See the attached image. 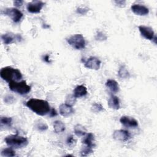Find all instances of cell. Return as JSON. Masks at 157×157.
I'll return each mask as SVG.
<instances>
[{"mask_svg": "<svg viewBox=\"0 0 157 157\" xmlns=\"http://www.w3.org/2000/svg\"><path fill=\"white\" fill-rule=\"evenodd\" d=\"M0 76L2 80L8 83L11 81H20L23 78L20 70L11 66L2 67L0 71Z\"/></svg>", "mask_w": 157, "mask_h": 157, "instance_id": "2", "label": "cell"}, {"mask_svg": "<svg viewBox=\"0 0 157 157\" xmlns=\"http://www.w3.org/2000/svg\"><path fill=\"white\" fill-rule=\"evenodd\" d=\"M45 3L41 1H33L27 4V10L31 13H38L40 12Z\"/></svg>", "mask_w": 157, "mask_h": 157, "instance_id": "10", "label": "cell"}, {"mask_svg": "<svg viewBox=\"0 0 157 157\" xmlns=\"http://www.w3.org/2000/svg\"><path fill=\"white\" fill-rule=\"evenodd\" d=\"M105 86L109 90L113 93L118 92L120 86L118 82L113 79H108L105 82Z\"/></svg>", "mask_w": 157, "mask_h": 157, "instance_id": "18", "label": "cell"}, {"mask_svg": "<svg viewBox=\"0 0 157 157\" xmlns=\"http://www.w3.org/2000/svg\"><path fill=\"white\" fill-rule=\"evenodd\" d=\"M42 59H43L44 61L45 62V63H51V61H50V56L48 55H44L43 57H42Z\"/></svg>", "mask_w": 157, "mask_h": 157, "instance_id": "35", "label": "cell"}, {"mask_svg": "<svg viewBox=\"0 0 157 157\" xmlns=\"http://www.w3.org/2000/svg\"><path fill=\"white\" fill-rule=\"evenodd\" d=\"M76 99L77 98L73 94H69L66 97L65 103L69 105L72 106L76 102Z\"/></svg>", "mask_w": 157, "mask_h": 157, "instance_id": "27", "label": "cell"}, {"mask_svg": "<svg viewBox=\"0 0 157 157\" xmlns=\"http://www.w3.org/2000/svg\"><path fill=\"white\" fill-rule=\"evenodd\" d=\"M1 13L9 17L14 23H18L22 18L23 13L15 7H9L1 11Z\"/></svg>", "mask_w": 157, "mask_h": 157, "instance_id": "6", "label": "cell"}, {"mask_svg": "<svg viewBox=\"0 0 157 157\" xmlns=\"http://www.w3.org/2000/svg\"><path fill=\"white\" fill-rule=\"evenodd\" d=\"M131 9L134 14L139 16H145L149 13V9L146 6L139 4H132L131 7Z\"/></svg>", "mask_w": 157, "mask_h": 157, "instance_id": "12", "label": "cell"}, {"mask_svg": "<svg viewBox=\"0 0 157 157\" xmlns=\"http://www.w3.org/2000/svg\"><path fill=\"white\" fill-rule=\"evenodd\" d=\"M116 6L119 7H124L126 6V1L124 0H116L114 1Z\"/></svg>", "mask_w": 157, "mask_h": 157, "instance_id": "32", "label": "cell"}, {"mask_svg": "<svg viewBox=\"0 0 157 157\" xmlns=\"http://www.w3.org/2000/svg\"><path fill=\"white\" fill-rule=\"evenodd\" d=\"M1 39L4 44L9 45L15 42V41L20 42L22 40V37L18 34L7 33L1 36Z\"/></svg>", "mask_w": 157, "mask_h": 157, "instance_id": "9", "label": "cell"}, {"mask_svg": "<svg viewBox=\"0 0 157 157\" xmlns=\"http://www.w3.org/2000/svg\"><path fill=\"white\" fill-rule=\"evenodd\" d=\"M1 155L2 156H7V157H12L15 156V151L13 150L12 147L5 148L2 150L1 152Z\"/></svg>", "mask_w": 157, "mask_h": 157, "instance_id": "23", "label": "cell"}, {"mask_svg": "<svg viewBox=\"0 0 157 157\" xmlns=\"http://www.w3.org/2000/svg\"><path fill=\"white\" fill-rule=\"evenodd\" d=\"M120 122L127 128H136L138 126V121L133 117L123 116L120 118Z\"/></svg>", "mask_w": 157, "mask_h": 157, "instance_id": "13", "label": "cell"}, {"mask_svg": "<svg viewBox=\"0 0 157 157\" xmlns=\"http://www.w3.org/2000/svg\"><path fill=\"white\" fill-rule=\"evenodd\" d=\"M1 128H10L12 124V119L9 117H1L0 118Z\"/></svg>", "mask_w": 157, "mask_h": 157, "instance_id": "22", "label": "cell"}, {"mask_svg": "<svg viewBox=\"0 0 157 157\" xmlns=\"http://www.w3.org/2000/svg\"><path fill=\"white\" fill-rule=\"evenodd\" d=\"M113 138L118 141L126 142L131 138V134L124 129L115 130L113 133Z\"/></svg>", "mask_w": 157, "mask_h": 157, "instance_id": "11", "label": "cell"}, {"mask_svg": "<svg viewBox=\"0 0 157 157\" xmlns=\"http://www.w3.org/2000/svg\"><path fill=\"white\" fill-rule=\"evenodd\" d=\"M138 28L142 36L147 40H154L155 44H156V36H155V32L151 27L144 25H140Z\"/></svg>", "mask_w": 157, "mask_h": 157, "instance_id": "8", "label": "cell"}, {"mask_svg": "<svg viewBox=\"0 0 157 157\" xmlns=\"http://www.w3.org/2000/svg\"><path fill=\"white\" fill-rule=\"evenodd\" d=\"M6 144L13 148H21L26 147L28 144V139L18 134H11L6 136L4 139Z\"/></svg>", "mask_w": 157, "mask_h": 157, "instance_id": "3", "label": "cell"}, {"mask_svg": "<svg viewBox=\"0 0 157 157\" xmlns=\"http://www.w3.org/2000/svg\"><path fill=\"white\" fill-rule=\"evenodd\" d=\"M107 104L110 109L114 110H118L120 107V100L118 98L113 94H111V96H110L107 102Z\"/></svg>", "mask_w": 157, "mask_h": 157, "instance_id": "16", "label": "cell"}, {"mask_svg": "<svg viewBox=\"0 0 157 157\" xmlns=\"http://www.w3.org/2000/svg\"><path fill=\"white\" fill-rule=\"evenodd\" d=\"M94 39H96V40L102 42V41L106 40L107 39V37L103 32L99 31H97L94 36Z\"/></svg>", "mask_w": 157, "mask_h": 157, "instance_id": "26", "label": "cell"}, {"mask_svg": "<svg viewBox=\"0 0 157 157\" xmlns=\"http://www.w3.org/2000/svg\"><path fill=\"white\" fill-rule=\"evenodd\" d=\"M66 144L68 146H70V147L74 146L76 144V140L73 136L71 135L67 137L66 139Z\"/></svg>", "mask_w": 157, "mask_h": 157, "instance_id": "30", "label": "cell"}, {"mask_svg": "<svg viewBox=\"0 0 157 157\" xmlns=\"http://www.w3.org/2000/svg\"><path fill=\"white\" fill-rule=\"evenodd\" d=\"M26 105L33 112L40 116L49 113L51 109L48 102L44 99L32 98L26 102Z\"/></svg>", "mask_w": 157, "mask_h": 157, "instance_id": "1", "label": "cell"}, {"mask_svg": "<svg viewBox=\"0 0 157 157\" xmlns=\"http://www.w3.org/2000/svg\"><path fill=\"white\" fill-rule=\"evenodd\" d=\"M88 93L87 88L83 85H80L77 86L74 91H73V95L76 98H81L85 96Z\"/></svg>", "mask_w": 157, "mask_h": 157, "instance_id": "17", "label": "cell"}, {"mask_svg": "<svg viewBox=\"0 0 157 157\" xmlns=\"http://www.w3.org/2000/svg\"><path fill=\"white\" fill-rule=\"evenodd\" d=\"M9 89L15 93H18L20 95L27 94L30 92L31 87L28 85L25 80L20 81H11L9 83Z\"/></svg>", "mask_w": 157, "mask_h": 157, "instance_id": "4", "label": "cell"}, {"mask_svg": "<svg viewBox=\"0 0 157 157\" xmlns=\"http://www.w3.org/2000/svg\"><path fill=\"white\" fill-rule=\"evenodd\" d=\"M91 110L94 113H99L104 110V107L101 104L94 102L92 104L91 107Z\"/></svg>", "mask_w": 157, "mask_h": 157, "instance_id": "25", "label": "cell"}, {"mask_svg": "<svg viewBox=\"0 0 157 157\" xmlns=\"http://www.w3.org/2000/svg\"><path fill=\"white\" fill-rule=\"evenodd\" d=\"M53 129L56 133H61L65 131V124L60 120H56L53 123Z\"/></svg>", "mask_w": 157, "mask_h": 157, "instance_id": "21", "label": "cell"}, {"mask_svg": "<svg viewBox=\"0 0 157 157\" xmlns=\"http://www.w3.org/2000/svg\"><path fill=\"white\" fill-rule=\"evenodd\" d=\"M34 127L37 131H41V132L45 131L48 129L47 124L45 122H43L40 120H39L36 123Z\"/></svg>", "mask_w": 157, "mask_h": 157, "instance_id": "24", "label": "cell"}, {"mask_svg": "<svg viewBox=\"0 0 157 157\" xmlns=\"http://www.w3.org/2000/svg\"><path fill=\"white\" fill-rule=\"evenodd\" d=\"M75 134L77 137H83L86 134V129L82 124H77L74 128Z\"/></svg>", "mask_w": 157, "mask_h": 157, "instance_id": "19", "label": "cell"}, {"mask_svg": "<svg viewBox=\"0 0 157 157\" xmlns=\"http://www.w3.org/2000/svg\"><path fill=\"white\" fill-rule=\"evenodd\" d=\"M23 3V1L21 0H16L13 1V5L15 7H20L22 6Z\"/></svg>", "mask_w": 157, "mask_h": 157, "instance_id": "34", "label": "cell"}, {"mask_svg": "<svg viewBox=\"0 0 157 157\" xmlns=\"http://www.w3.org/2000/svg\"><path fill=\"white\" fill-rule=\"evenodd\" d=\"M89 10H90L89 8L86 6H80L77 9L76 12L82 15H84L87 13V12L89 11Z\"/></svg>", "mask_w": 157, "mask_h": 157, "instance_id": "29", "label": "cell"}, {"mask_svg": "<svg viewBox=\"0 0 157 157\" xmlns=\"http://www.w3.org/2000/svg\"><path fill=\"white\" fill-rule=\"evenodd\" d=\"M81 61L83 63L84 66L88 69L93 70H99L100 69L101 61L97 57L90 56L86 59L82 58Z\"/></svg>", "mask_w": 157, "mask_h": 157, "instance_id": "7", "label": "cell"}, {"mask_svg": "<svg viewBox=\"0 0 157 157\" xmlns=\"http://www.w3.org/2000/svg\"><path fill=\"white\" fill-rule=\"evenodd\" d=\"M4 101L7 104H12L15 101V98L12 95L7 94L4 97Z\"/></svg>", "mask_w": 157, "mask_h": 157, "instance_id": "31", "label": "cell"}, {"mask_svg": "<svg viewBox=\"0 0 157 157\" xmlns=\"http://www.w3.org/2000/svg\"><path fill=\"white\" fill-rule=\"evenodd\" d=\"M83 137H84L82 140V144H84L85 147L93 149V148L95 147V139L94 134L91 132H89L86 134Z\"/></svg>", "mask_w": 157, "mask_h": 157, "instance_id": "14", "label": "cell"}, {"mask_svg": "<svg viewBox=\"0 0 157 157\" xmlns=\"http://www.w3.org/2000/svg\"><path fill=\"white\" fill-rule=\"evenodd\" d=\"M67 43L76 50H82L85 47L86 42L84 37L80 34H73L66 39Z\"/></svg>", "mask_w": 157, "mask_h": 157, "instance_id": "5", "label": "cell"}, {"mask_svg": "<svg viewBox=\"0 0 157 157\" xmlns=\"http://www.w3.org/2000/svg\"><path fill=\"white\" fill-rule=\"evenodd\" d=\"M93 151V149L84 146L80 151V155L82 156H86L90 155V153H91Z\"/></svg>", "mask_w": 157, "mask_h": 157, "instance_id": "28", "label": "cell"}, {"mask_svg": "<svg viewBox=\"0 0 157 157\" xmlns=\"http://www.w3.org/2000/svg\"><path fill=\"white\" fill-rule=\"evenodd\" d=\"M57 115H58V113H57V112L56 111V110H55L54 108H52V109L50 110V112H49V115H50V117H56Z\"/></svg>", "mask_w": 157, "mask_h": 157, "instance_id": "33", "label": "cell"}, {"mask_svg": "<svg viewBox=\"0 0 157 157\" xmlns=\"http://www.w3.org/2000/svg\"><path fill=\"white\" fill-rule=\"evenodd\" d=\"M118 75L120 78L125 79L128 78L130 77V74L124 65H121L118 69Z\"/></svg>", "mask_w": 157, "mask_h": 157, "instance_id": "20", "label": "cell"}, {"mask_svg": "<svg viewBox=\"0 0 157 157\" xmlns=\"http://www.w3.org/2000/svg\"><path fill=\"white\" fill-rule=\"evenodd\" d=\"M59 111L60 115L63 117H69L74 112V110L72 106L69 105L66 103L61 104L59 105Z\"/></svg>", "mask_w": 157, "mask_h": 157, "instance_id": "15", "label": "cell"}]
</instances>
